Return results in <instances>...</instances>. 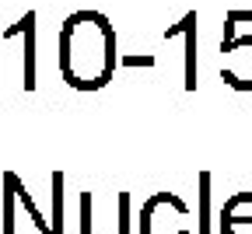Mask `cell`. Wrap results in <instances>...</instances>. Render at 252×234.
Listing matches in <instances>:
<instances>
[{"instance_id":"1","label":"cell","mask_w":252,"mask_h":234,"mask_svg":"<svg viewBox=\"0 0 252 234\" xmlns=\"http://www.w3.org/2000/svg\"><path fill=\"white\" fill-rule=\"evenodd\" d=\"M119 66L116 31L102 11H74L60 28V74L74 91H102Z\"/></svg>"},{"instance_id":"2","label":"cell","mask_w":252,"mask_h":234,"mask_svg":"<svg viewBox=\"0 0 252 234\" xmlns=\"http://www.w3.org/2000/svg\"><path fill=\"white\" fill-rule=\"evenodd\" d=\"M189 206L175 192H154L140 206V234H193L189 231Z\"/></svg>"},{"instance_id":"3","label":"cell","mask_w":252,"mask_h":234,"mask_svg":"<svg viewBox=\"0 0 252 234\" xmlns=\"http://www.w3.org/2000/svg\"><path fill=\"white\" fill-rule=\"evenodd\" d=\"M220 53L228 56V63L220 66V81L231 91H252V35L220 39Z\"/></svg>"},{"instance_id":"4","label":"cell","mask_w":252,"mask_h":234,"mask_svg":"<svg viewBox=\"0 0 252 234\" xmlns=\"http://www.w3.org/2000/svg\"><path fill=\"white\" fill-rule=\"evenodd\" d=\"M220 234H252V192H235L224 199L217 217Z\"/></svg>"},{"instance_id":"5","label":"cell","mask_w":252,"mask_h":234,"mask_svg":"<svg viewBox=\"0 0 252 234\" xmlns=\"http://www.w3.org/2000/svg\"><path fill=\"white\" fill-rule=\"evenodd\" d=\"M25 39V70H21V88L25 91H35L39 81H35V11H28L18 25H11L4 31V39Z\"/></svg>"},{"instance_id":"6","label":"cell","mask_w":252,"mask_h":234,"mask_svg":"<svg viewBox=\"0 0 252 234\" xmlns=\"http://www.w3.org/2000/svg\"><path fill=\"white\" fill-rule=\"evenodd\" d=\"M182 31V39H186V91L193 94L196 91V11H189L182 14V21L175 25Z\"/></svg>"},{"instance_id":"7","label":"cell","mask_w":252,"mask_h":234,"mask_svg":"<svg viewBox=\"0 0 252 234\" xmlns=\"http://www.w3.org/2000/svg\"><path fill=\"white\" fill-rule=\"evenodd\" d=\"M14 182H18V175L4 172V234H14V203H18Z\"/></svg>"},{"instance_id":"8","label":"cell","mask_w":252,"mask_h":234,"mask_svg":"<svg viewBox=\"0 0 252 234\" xmlns=\"http://www.w3.org/2000/svg\"><path fill=\"white\" fill-rule=\"evenodd\" d=\"M196 234H210V172H200V210H196Z\"/></svg>"},{"instance_id":"9","label":"cell","mask_w":252,"mask_h":234,"mask_svg":"<svg viewBox=\"0 0 252 234\" xmlns=\"http://www.w3.org/2000/svg\"><path fill=\"white\" fill-rule=\"evenodd\" d=\"M53 234H63V172H53Z\"/></svg>"},{"instance_id":"10","label":"cell","mask_w":252,"mask_h":234,"mask_svg":"<svg viewBox=\"0 0 252 234\" xmlns=\"http://www.w3.org/2000/svg\"><path fill=\"white\" fill-rule=\"evenodd\" d=\"M94 192H81V234H94Z\"/></svg>"},{"instance_id":"11","label":"cell","mask_w":252,"mask_h":234,"mask_svg":"<svg viewBox=\"0 0 252 234\" xmlns=\"http://www.w3.org/2000/svg\"><path fill=\"white\" fill-rule=\"evenodd\" d=\"M130 192H119L116 196V206H119V220H116V234H130Z\"/></svg>"},{"instance_id":"12","label":"cell","mask_w":252,"mask_h":234,"mask_svg":"<svg viewBox=\"0 0 252 234\" xmlns=\"http://www.w3.org/2000/svg\"><path fill=\"white\" fill-rule=\"evenodd\" d=\"M123 66H154L158 59L154 56H126V59H119Z\"/></svg>"},{"instance_id":"13","label":"cell","mask_w":252,"mask_h":234,"mask_svg":"<svg viewBox=\"0 0 252 234\" xmlns=\"http://www.w3.org/2000/svg\"><path fill=\"white\" fill-rule=\"evenodd\" d=\"M228 21L238 25V21H252V11H228Z\"/></svg>"}]
</instances>
